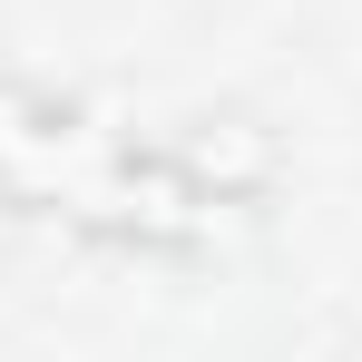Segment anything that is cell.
<instances>
[{
	"instance_id": "1",
	"label": "cell",
	"mask_w": 362,
	"mask_h": 362,
	"mask_svg": "<svg viewBox=\"0 0 362 362\" xmlns=\"http://www.w3.org/2000/svg\"><path fill=\"white\" fill-rule=\"evenodd\" d=\"M0 216L59 226V235L108 245V255L186 264L216 245V216H235V206H216L186 177L167 137L147 147L127 127L88 118L69 88L0 69Z\"/></svg>"
}]
</instances>
